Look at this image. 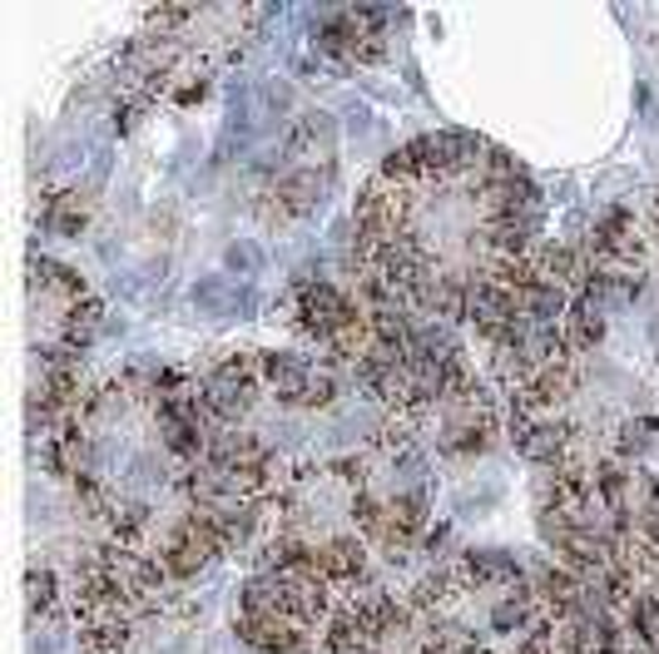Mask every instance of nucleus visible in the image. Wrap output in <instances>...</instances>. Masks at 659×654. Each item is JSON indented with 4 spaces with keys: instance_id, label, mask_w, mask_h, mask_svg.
Returning a JSON list of instances; mask_svg holds the SVG:
<instances>
[{
    "instance_id": "4468645a",
    "label": "nucleus",
    "mask_w": 659,
    "mask_h": 654,
    "mask_svg": "<svg viewBox=\"0 0 659 654\" xmlns=\"http://www.w3.org/2000/svg\"><path fill=\"white\" fill-rule=\"evenodd\" d=\"M560 337H566L570 357L600 347V337H605V308H595L590 298H576V303H570V313L560 318Z\"/></svg>"
},
{
    "instance_id": "5701e85b",
    "label": "nucleus",
    "mask_w": 659,
    "mask_h": 654,
    "mask_svg": "<svg viewBox=\"0 0 659 654\" xmlns=\"http://www.w3.org/2000/svg\"><path fill=\"white\" fill-rule=\"evenodd\" d=\"M323 150H333V124L327 120H303L297 130L288 134V154L293 160H303V154H323Z\"/></svg>"
},
{
    "instance_id": "dca6fc26",
    "label": "nucleus",
    "mask_w": 659,
    "mask_h": 654,
    "mask_svg": "<svg viewBox=\"0 0 659 654\" xmlns=\"http://www.w3.org/2000/svg\"><path fill=\"white\" fill-rule=\"evenodd\" d=\"M456 595H462V580H456V565L446 561V565H437V571H427L417 580V590H412L407 605L422 610V615H437V610H446Z\"/></svg>"
},
{
    "instance_id": "423d86ee",
    "label": "nucleus",
    "mask_w": 659,
    "mask_h": 654,
    "mask_svg": "<svg viewBox=\"0 0 659 654\" xmlns=\"http://www.w3.org/2000/svg\"><path fill=\"white\" fill-rule=\"evenodd\" d=\"M317 571H323V580L337 590V595H353V590L372 585L367 541L363 535H327V541L317 545Z\"/></svg>"
},
{
    "instance_id": "cd10ccee",
    "label": "nucleus",
    "mask_w": 659,
    "mask_h": 654,
    "mask_svg": "<svg viewBox=\"0 0 659 654\" xmlns=\"http://www.w3.org/2000/svg\"><path fill=\"white\" fill-rule=\"evenodd\" d=\"M655 234H659V194H655Z\"/></svg>"
},
{
    "instance_id": "6e6552de",
    "label": "nucleus",
    "mask_w": 659,
    "mask_h": 654,
    "mask_svg": "<svg viewBox=\"0 0 659 654\" xmlns=\"http://www.w3.org/2000/svg\"><path fill=\"white\" fill-rule=\"evenodd\" d=\"M239 640L258 654H303L313 650V630L293 625V620H268V615H239L233 620Z\"/></svg>"
},
{
    "instance_id": "bb28decb",
    "label": "nucleus",
    "mask_w": 659,
    "mask_h": 654,
    "mask_svg": "<svg viewBox=\"0 0 659 654\" xmlns=\"http://www.w3.org/2000/svg\"><path fill=\"white\" fill-rule=\"evenodd\" d=\"M456 654H491V650H486V645H481V640H466V645H462V650H456Z\"/></svg>"
},
{
    "instance_id": "39448f33",
    "label": "nucleus",
    "mask_w": 659,
    "mask_h": 654,
    "mask_svg": "<svg viewBox=\"0 0 659 654\" xmlns=\"http://www.w3.org/2000/svg\"><path fill=\"white\" fill-rule=\"evenodd\" d=\"M412 150H417V164H422V184H432V178L442 184V178L466 174V168L486 154V144L472 140V134H462V130H442V134L412 140Z\"/></svg>"
},
{
    "instance_id": "9d476101",
    "label": "nucleus",
    "mask_w": 659,
    "mask_h": 654,
    "mask_svg": "<svg viewBox=\"0 0 659 654\" xmlns=\"http://www.w3.org/2000/svg\"><path fill=\"white\" fill-rule=\"evenodd\" d=\"M258 367H263V387H268L278 402H288V407H297L303 402V392H307V382H313V372L317 367H307L297 352H263L258 357Z\"/></svg>"
},
{
    "instance_id": "1a4fd4ad",
    "label": "nucleus",
    "mask_w": 659,
    "mask_h": 654,
    "mask_svg": "<svg viewBox=\"0 0 659 654\" xmlns=\"http://www.w3.org/2000/svg\"><path fill=\"white\" fill-rule=\"evenodd\" d=\"M456 580H462V590H486V585H506L511 590L520 575V565H516V555H506V551H466V555H456Z\"/></svg>"
},
{
    "instance_id": "393cba45",
    "label": "nucleus",
    "mask_w": 659,
    "mask_h": 654,
    "mask_svg": "<svg viewBox=\"0 0 659 654\" xmlns=\"http://www.w3.org/2000/svg\"><path fill=\"white\" fill-rule=\"evenodd\" d=\"M333 477H343V481H347V487H357V491H363V487H367V467H363V461H353V457L333 461Z\"/></svg>"
},
{
    "instance_id": "f03ea898",
    "label": "nucleus",
    "mask_w": 659,
    "mask_h": 654,
    "mask_svg": "<svg viewBox=\"0 0 659 654\" xmlns=\"http://www.w3.org/2000/svg\"><path fill=\"white\" fill-rule=\"evenodd\" d=\"M199 387H204V407L214 411V421H219V427H229V421H239L243 411L258 402L263 367H258V357H249V352L223 357V362Z\"/></svg>"
},
{
    "instance_id": "aec40b11",
    "label": "nucleus",
    "mask_w": 659,
    "mask_h": 654,
    "mask_svg": "<svg viewBox=\"0 0 659 654\" xmlns=\"http://www.w3.org/2000/svg\"><path fill=\"white\" fill-rule=\"evenodd\" d=\"M55 600H60L55 571H50V565H30V571H26V610H30V620L55 615Z\"/></svg>"
},
{
    "instance_id": "ddd939ff",
    "label": "nucleus",
    "mask_w": 659,
    "mask_h": 654,
    "mask_svg": "<svg viewBox=\"0 0 659 654\" xmlns=\"http://www.w3.org/2000/svg\"><path fill=\"white\" fill-rule=\"evenodd\" d=\"M30 288H36V293H50V298H60L65 308H74V303L90 298V293H84L80 268H70V263H55V258H30Z\"/></svg>"
},
{
    "instance_id": "a211bd4d",
    "label": "nucleus",
    "mask_w": 659,
    "mask_h": 654,
    "mask_svg": "<svg viewBox=\"0 0 659 654\" xmlns=\"http://www.w3.org/2000/svg\"><path fill=\"white\" fill-rule=\"evenodd\" d=\"M620 620H625V630H630L645 650H659V590L645 585L640 595H635V605L625 610Z\"/></svg>"
},
{
    "instance_id": "2eb2a0df",
    "label": "nucleus",
    "mask_w": 659,
    "mask_h": 654,
    "mask_svg": "<svg viewBox=\"0 0 659 654\" xmlns=\"http://www.w3.org/2000/svg\"><path fill=\"white\" fill-rule=\"evenodd\" d=\"M134 640V620L110 615V620H84L80 625V654H124Z\"/></svg>"
},
{
    "instance_id": "a878e982",
    "label": "nucleus",
    "mask_w": 659,
    "mask_h": 654,
    "mask_svg": "<svg viewBox=\"0 0 659 654\" xmlns=\"http://www.w3.org/2000/svg\"><path fill=\"white\" fill-rule=\"evenodd\" d=\"M194 16L189 6H164V10H149V25H184Z\"/></svg>"
},
{
    "instance_id": "4be33fe9",
    "label": "nucleus",
    "mask_w": 659,
    "mask_h": 654,
    "mask_svg": "<svg viewBox=\"0 0 659 654\" xmlns=\"http://www.w3.org/2000/svg\"><path fill=\"white\" fill-rule=\"evenodd\" d=\"M353 521H357V531H363V541L377 545L382 535H387V501H377L372 491H357L353 495Z\"/></svg>"
},
{
    "instance_id": "9b49d317",
    "label": "nucleus",
    "mask_w": 659,
    "mask_h": 654,
    "mask_svg": "<svg viewBox=\"0 0 659 654\" xmlns=\"http://www.w3.org/2000/svg\"><path fill=\"white\" fill-rule=\"evenodd\" d=\"M323 194H327V174H317V168H293V174L278 178L273 204H278V214L303 218V214H313V208L323 204Z\"/></svg>"
},
{
    "instance_id": "b1692460",
    "label": "nucleus",
    "mask_w": 659,
    "mask_h": 654,
    "mask_svg": "<svg viewBox=\"0 0 659 654\" xmlns=\"http://www.w3.org/2000/svg\"><path fill=\"white\" fill-rule=\"evenodd\" d=\"M333 402H337V372L323 367V372H313V382H307V392L297 407H333Z\"/></svg>"
},
{
    "instance_id": "f3484780",
    "label": "nucleus",
    "mask_w": 659,
    "mask_h": 654,
    "mask_svg": "<svg viewBox=\"0 0 659 654\" xmlns=\"http://www.w3.org/2000/svg\"><path fill=\"white\" fill-rule=\"evenodd\" d=\"M84 224H90V198L84 194H55L50 198V208H45V228L50 234H60V238H74V234H84Z\"/></svg>"
},
{
    "instance_id": "412c9836",
    "label": "nucleus",
    "mask_w": 659,
    "mask_h": 654,
    "mask_svg": "<svg viewBox=\"0 0 659 654\" xmlns=\"http://www.w3.org/2000/svg\"><path fill=\"white\" fill-rule=\"evenodd\" d=\"M655 441H659V417H630V421H620V431H615V451H620L625 461L645 457Z\"/></svg>"
},
{
    "instance_id": "6ab92c4d",
    "label": "nucleus",
    "mask_w": 659,
    "mask_h": 654,
    "mask_svg": "<svg viewBox=\"0 0 659 654\" xmlns=\"http://www.w3.org/2000/svg\"><path fill=\"white\" fill-rule=\"evenodd\" d=\"M100 323H104V303L100 298L74 303V308H65V318H60V343H70V347H80L84 352V343L94 337V327Z\"/></svg>"
},
{
    "instance_id": "7ed1b4c3",
    "label": "nucleus",
    "mask_w": 659,
    "mask_h": 654,
    "mask_svg": "<svg viewBox=\"0 0 659 654\" xmlns=\"http://www.w3.org/2000/svg\"><path fill=\"white\" fill-rule=\"evenodd\" d=\"M586 263L590 268H625V273H640L645 258V228L635 224L630 208H610L600 224L586 234Z\"/></svg>"
},
{
    "instance_id": "20e7f679",
    "label": "nucleus",
    "mask_w": 659,
    "mask_h": 654,
    "mask_svg": "<svg viewBox=\"0 0 659 654\" xmlns=\"http://www.w3.org/2000/svg\"><path fill=\"white\" fill-rule=\"evenodd\" d=\"M357 228L363 234H407L412 228V188L387 184V178H367L357 188V208H353Z\"/></svg>"
},
{
    "instance_id": "c85d7f7f",
    "label": "nucleus",
    "mask_w": 659,
    "mask_h": 654,
    "mask_svg": "<svg viewBox=\"0 0 659 654\" xmlns=\"http://www.w3.org/2000/svg\"><path fill=\"white\" fill-rule=\"evenodd\" d=\"M417 654H437V650H417Z\"/></svg>"
},
{
    "instance_id": "f8f14e48",
    "label": "nucleus",
    "mask_w": 659,
    "mask_h": 654,
    "mask_svg": "<svg viewBox=\"0 0 659 654\" xmlns=\"http://www.w3.org/2000/svg\"><path fill=\"white\" fill-rule=\"evenodd\" d=\"M640 273H625V268H590L586 288H580V298H590L595 308H630L635 298H640Z\"/></svg>"
},
{
    "instance_id": "f257e3e1",
    "label": "nucleus",
    "mask_w": 659,
    "mask_h": 654,
    "mask_svg": "<svg viewBox=\"0 0 659 654\" xmlns=\"http://www.w3.org/2000/svg\"><path fill=\"white\" fill-rule=\"evenodd\" d=\"M154 555H159V565L169 571V580H199L223 555V535H219L214 515H209V511L179 515L174 531L159 541Z\"/></svg>"
},
{
    "instance_id": "0eeeda50",
    "label": "nucleus",
    "mask_w": 659,
    "mask_h": 654,
    "mask_svg": "<svg viewBox=\"0 0 659 654\" xmlns=\"http://www.w3.org/2000/svg\"><path fill=\"white\" fill-rule=\"evenodd\" d=\"M530 585H536V600L550 620H570V615H586L590 600H586V580L566 565H536L530 571Z\"/></svg>"
}]
</instances>
